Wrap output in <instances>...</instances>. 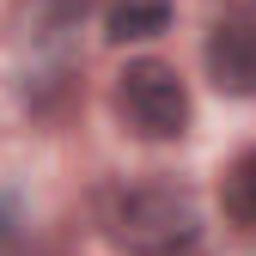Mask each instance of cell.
Returning <instances> with one entry per match:
<instances>
[{
	"label": "cell",
	"mask_w": 256,
	"mask_h": 256,
	"mask_svg": "<svg viewBox=\"0 0 256 256\" xmlns=\"http://www.w3.org/2000/svg\"><path fill=\"white\" fill-rule=\"evenodd\" d=\"M104 232L128 256H177L202 238V208L177 183H122L104 196Z\"/></svg>",
	"instance_id": "obj_1"
},
{
	"label": "cell",
	"mask_w": 256,
	"mask_h": 256,
	"mask_svg": "<svg viewBox=\"0 0 256 256\" xmlns=\"http://www.w3.org/2000/svg\"><path fill=\"white\" fill-rule=\"evenodd\" d=\"M116 104H122L128 128L146 140H177L189 128V92H183L177 68H165V61H128L116 80Z\"/></svg>",
	"instance_id": "obj_2"
},
{
	"label": "cell",
	"mask_w": 256,
	"mask_h": 256,
	"mask_svg": "<svg viewBox=\"0 0 256 256\" xmlns=\"http://www.w3.org/2000/svg\"><path fill=\"white\" fill-rule=\"evenodd\" d=\"M208 74L226 98H256V18L232 12L208 30Z\"/></svg>",
	"instance_id": "obj_3"
},
{
	"label": "cell",
	"mask_w": 256,
	"mask_h": 256,
	"mask_svg": "<svg viewBox=\"0 0 256 256\" xmlns=\"http://www.w3.org/2000/svg\"><path fill=\"white\" fill-rule=\"evenodd\" d=\"M158 30H171V6L165 0H122V6H110V18H104L110 43H140V37H158Z\"/></svg>",
	"instance_id": "obj_4"
},
{
	"label": "cell",
	"mask_w": 256,
	"mask_h": 256,
	"mask_svg": "<svg viewBox=\"0 0 256 256\" xmlns=\"http://www.w3.org/2000/svg\"><path fill=\"white\" fill-rule=\"evenodd\" d=\"M220 202H226V220H232V226H244V232L256 226V146L226 171V183H220Z\"/></svg>",
	"instance_id": "obj_5"
}]
</instances>
